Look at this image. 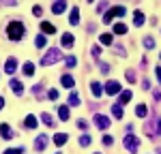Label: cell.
Instances as JSON below:
<instances>
[{
	"instance_id": "6da1fadb",
	"label": "cell",
	"mask_w": 161,
	"mask_h": 154,
	"mask_svg": "<svg viewBox=\"0 0 161 154\" xmlns=\"http://www.w3.org/2000/svg\"><path fill=\"white\" fill-rule=\"evenodd\" d=\"M24 34H26L24 24H19V22H11V24L7 26V37L11 38V41H19Z\"/></svg>"
},
{
	"instance_id": "ffe728a7",
	"label": "cell",
	"mask_w": 161,
	"mask_h": 154,
	"mask_svg": "<svg viewBox=\"0 0 161 154\" xmlns=\"http://www.w3.org/2000/svg\"><path fill=\"white\" fill-rule=\"evenodd\" d=\"M144 22H146L144 13H142V11H136V15H133V24H136V26H144Z\"/></svg>"
},
{
	"instance_id": "4dcf8cb0",
	"label": "cell",
	"mask_w": 161,
	"mask_h": 154,
	"mask_svg": "<svg viewBox=\"0 0 161 154\" xmlns=\"http://www.w3.org/2000/svg\"><path fill=\"white\" fill-rule=\"evenodd\" d=\"M64 64L71 69V66H75V64H77V58H75V56H67V58H64Z\"/></svg>"
},
{
	"instance_id": "7c38bea8",
	"label": "cell",
	"mask_w": 161,
	"mask_h": 154,
	"mask_svg": "<svg viewBox=\"0 0 161 154\" xmlns=\"http://www.w3.org/2000/svg\"><path fill=\"white\" fill-rule=\"evenodd\" d=\"M0 135H2L4 139H13V137H15V133L11 131V126H9L7 122H4V124H0Z\"/></svg>"
},
{
	"instance_id": "d590c367",
	"label": "cell",
	"mask_w": 161,
	"mask_h": 154,
	"mask_svg": "<svg viewBox=\"0 0 161 154\" xmlns=\"http://www.w3.org/2000/svg\"><path fill=\"white\" fill-rule=\"evenodd\" d=\"M112 143H114V137H112V135H103V146H108V148H110Z\"/></svg>"
},
{
	"instance_id": "2e32d148",
	"label": "cell",
	"mask_w": 161,
	"mask_h": 154,
	"mask_svg": "<svg viewBox=\"0 0 161 154\" xmlns=\"http://www.w3.org/2000/svg\"><path fill=\"white\" fill-rule=\"evenodd\" d=\"M136 116H140V118H146V116H148V107H146L144 103H140V105L136 107Z\"/></svg>"
},
{
	"instance_id": "f907efd6",
	"label": "cell",
	"mask_w": 161,
	"mask_h": 154,
	"mask_svg": "<svg viewBox=\"0 0 161 154\" xmlns=\"http://www.w3.org/2000/svg\"><path fill=\"white\" fill-rule=\"evenodd\" d=\"M95 154H99V152H95Z\"/></svg>"
},
{
	"instance_id": "484cf974",
	"label": "cell",
	"mask_w": 161,
	"mask_h": 154,
	"mask_svg": "<svg viewBox=\"0 0 161 154\" xmlns=\"http://www.w3.org/2000/svg\"><path fill=\"white\" fill-rule=\"evenodd\" d=\"M35 45H37L39 49H41V47H45V45H47V38L43 37V34H39V37L35 38Z\"/></svg>"
},
{
	"instance_id": "c3c4849f",
	"label": "cell",
	"mask_w": 161,
	"mask_h": 154,
	"mask_svg": "<svg viewBox=\"0 0 161 154\" xmlns=\"http://www.w3.org/2000/svg\"><path fill=\"white\" fill-rule=\"evenodd\" d=\"M88 2H92V0H88Z\"/></svg>"
},
{
	"instance_id": "5b68a950",
	"label": "cell",
	"mask_w": 161,
	"mask_h": 154,
	"mask_svg": "<svg viewBox=\"0 0 161 154\" xmlns=\"http://www.w3.org/2000/svg\"><path fill=\"white\" fill-rule=\"evenodd\" d=\"M125 13H127V9H125V7H114V9H110V11L103 15V22H105V24H110L114 17H123Z\"/></svg>"
},
{
	"instance_id": "b9f144b4",
	"label": "cell",
	"mask_w": 161,
	"mask_h": 154,
	"mask_svg": "<svg viewBox=\"0 0 161 154\" xmlns=\"http://www.w3.org/2000/svg\"><path fill=\"white\" fill-rule=\"evenodd\" d=\"M2 4H9V7H15V0H0Z\"/></svg>"
},
{
	"instance_id": "cb8c5ba5",
	"label": "cell",
	"mask_w": 161,
	"mask_h": 154,
	"mask_svg": "<svg viewBox=\"0 0 161 154\" xmlns=\"http://www.w3.org/2000/svg\"><path fill=\"white\" fill-rule=\"evenodd\" d=\"M99 41L103 43V45H108V47H110L112 43H114V37H112L110 32H105V34H101V37H99Z\"/></svg>"
},
{
	"instance_id": "e0dca14e",
	"label": "cell",
	"mask_w": 161,
	"mask_h": 154,
	"mask_svg": "<svg viewBox=\"0 0 161 154\" xmlns=\"http://www.w3.org/2000/svg\"><path fill=\"white\" fill-rule=\"evenodd\" d=\"M58 118H60L62 122L69 120V107H67V105H60V107H58Z\"/></svg>"
},
{
	"instance_id": "44dd1931",
	"label": "cell",
	"mask_w": 161,
	"mask_h": 154,
	"mask_svg": "<svg viewBox=\"0 0 161 154\" xmlns=\"http://www.w3.org/2000/svg\"><path fill=\"white\" fill-rule=\"evenodd\" d=\"M60 84L64 86V88H73V84H75V79L71 75H62V79H60Z\"/></svg>"
},
{
	"instance_id": "8992f818",
	"label": "cell",
	"mask_w": 161,
	"mask_h": 154,
	"mask_svg": "<svg viewBox=\"0 0 161 154\" xmlns=\"http://www.w3.org/2000/svg\"><path fill=\"white\" fill-rule=\"evenodd\" d=\"M92 120H95V124H97L101 131L110 128V118H105L103 114H95V116H92Z\"/></svg>"
},
{
	"instance_id": "7dc6e473",
	"label": "cell",
	"mask_w": 161,
	"mask_h": 154,
	"mask_svg": "<svg viewBox=\"0 0 161 154\" xmlns=\"http://www.w3.org/2000/svg\"><path fill=\"white\" fill-rule=\"evenodd\" d=\"M2 107H4V99L0 96V109H2Z\"/></svg>"
},
{
	"instance_id": "d6a6232c",
	"label": "cell",
	"mask_w": 161,
	"mask_h": 154,
	"mask_svg": "<svg viewBox=\"0 0 161 154\" xmlns=\"http://www.w3.org/2000/svg\"><path fill=\"white\" fill-rule=\"evenodd\" d=\"M4 154H24V148H9L4 150Z\"/></svg>"
},
{
	"instance_id": "603a6c76",
	"label": "cell",
	"mask_w": 161,
	"mask_h": 154,
	"mask_svg": "<svg viewBox=\"0 0 161 154\" xmlns=\"http://www.w3.org/2000/svg\"><path fill=\"white\" fill-rule=\"evenodd\" d=\"M9 84H11V88L15 90L17 94H22V92H24V84H22V81H17V79H11Z\"/></svg>"
},
{
	"instance_id": "e575fe53",
	"label": "cell",
	"mask_w": 161,
	"mask_h": 154,
	"mask_svg": "<svg viewBox=\"0 0 161 154\" xmlns=\"http://www.w3.org/2000/svg\"><path fill=\"white\" fill-rule=\"evenodd\" d=\"M144 45H146V49H153V47H155V41H153V37H146V38H144Z\"/></svg>"
},
{
	"instance_id": "f1b7e54d",
	"label": "cell",
	"mask_w": 161,
	"mask_h": 154,
	"mask_svg": "<svg viewBox=\"0 0 161 154\" xmlns=\"http://www.w3.org/2000/svg\"><path fill=\"white\" fill-rule=\"evenodd\" d=\"M90 143H92V137H90V135H82V137H80V146H82V148H86Z\"/></svg>"
},
{
	"instance_id": "7bdbcfd3",
	"label": "cell",
	"mask_w": 161,
	"mask_h": 154,
	"mask_svg": "<svg viewBox=\"0 0 161 154\" xmlns=\"http://www.w3.org/2000/svg\"><path fill=\"white\" fill-rule=\"evenodd\" d=\"M155 73H157V81H159V84H161V64H159V66H157V71H155Z\"/></svg>"
},
{
	"instance_id": "7402d4cb",
	"label": "cell",
	"mask_w": 161,
	"mask_h": 154,
	"mask_svg": "<svg viewBox=\"0 0 161 154\" xmlns=\"http://www.w3.org/2000/svg\"><path fill=\"white\" fill-rule=\"evenodd\" d=\"M24 124H26V128H37V118H35L32 114H30V116H26Z\"/></svg>"
},
{
	"instance_id": "1f68e13d",
	"label": "cell",
	"mask_w": 161,
	"mask_h": 154,
	"mask_svg": "<svg viewBox=\"0 0 161 154\" xmlns=\"http://www.w3.org/2000/svg\"><path fill=\"white\" fill-rule=\"evenodd\" d=\"M41 120H43L47 126H52V124H54V120H52V116H50V114H41Z\"/></svg>"
},
{
	"instance_id": "8d00e7d4",
	"label": "cell",
	"mask_w": 161,
	"mask_h": 154,
	"mask_svg": "<svg viewBox=\"0 0 161 154\" xmlns=\"http://www.w3.org/2000/svg\"><path fill=\"white\" fill-rule=\"evenodd\" d=\"M47 99L50 101H58V90H50L47 92Z\"/></svg>"
},
{
	"instance_id": "836d02e7",
	"label": "cell",
	"mask_w": 161,
	"mask_h": 154,
	"mask_svg": "<svg viewBox=\"0 0 161 154\" xmlns=\"http://www.w3.org/2000/svg\"><path fill=\"white\" fill-rule=\"evenodd\" d=\"M136 79H137V77H136V71H133V69H129V71H127V81H131V84H133Z\"/></svg>"
},
{
	"instance_id": "ac0fdd59",
	"label": "cell",
	"mask_w": 161,
	"mask_h": 154,
	"mask_svg": "<svg viewBox=\"0 0 161 154\" xmlns=\"http://www.w3.org/2000/svg\"><path fill=\"white\" fill-rule=\"evenodd\" d=\"M67 139H69V135H64V133H56V135H54V143H56V146L67 143Z\"/></svg>"
},
{
	"instance_id": "4fadbf2b",
	"label": "cell",
	"mask_w": 161,
	"mask_h": 154,
	"mask_svg": "<svg viewBox=\"0 0 161 154\" xmlns=\"http://www.w3.org/2000/svg\"><path fill=\"white\" fill-rule=\"evenodd\" d=\"M90 92H92V96H95V99H99L101 92H103V86H101L99 81H90Z\"/></svg>"
},
{
	"instance_id": "5bb4252c",
	"label": "cell",
	"mask_w": 161,
	"mask_h": 154,
	"mask_svg": "<svg viewBox=\"0 0 161 154\" xmlns=\"http://www.w3.org/2000/svg\"><path fill=\"white\" fill-rule=\"evenodd\" d=\"M41 32H43V34H54L56 28H54V24H50V22H41Z\"/></svg>"
},
{
	"instance_id": "bcb514c9",
	"label": "cell",
	"mask_w": 161,
	"mask_h": 154,
	"mask_svg": "<svg viewBox=\"0 0 161 154\" xmlns=\"http://www.w3.org/2000/svg\"><path fill=\"white\" fill-rule=\"evenodd\" d=\"M32 92H37V94H39V92H43V86H39V84H37V86L32 88Z\"/></svg>"
},
{
	"instance_id": "9c48e42d",
	"label": "cell",
	"mask_w": 161,
	"mask_h": 154,
	"mask_svg": "<svg viewBox=\"0 0 161 154\" xmlns=\"http://www.w3.org/2000/svg\"><path fill=\"white\" fill-rule=\"evenodd\" d=\"M15 69H17V60H15V58H7V62H4V73H7V75H13Z\"/></svg>"
},
{
	"instance_id": "52a82bcc",
	"label": "cell",
	"mask_w": 161,
	"mask_h": 154,
	"mask_svg": "<svg viewBox=\"0 0 161 154\" xmlns=\"http://www.w3.org/2000/svg\"><path fill=\"white\" fill-rule=\"evenodd\" d=\"M103 90H105L110 96H114V94H118V92H120V84H118V81H108Z\"/></svg>"
},
{
	"instance_id": "7a4b0ae2",
	"label": "cell",
	"mask_w": 161,
	"mask_h": 154,
	"mask_svg": "<svg viewBox=\"0 0 161 154\" xmlns=\"http://www.w3.org/2000/svg\"><path fill=\"white\" fill-rule=\"evenodd\" d=\"M144 128H146V135H148V137H157V135H161V116L155 114Z\"/></svg>"
},
{
	"instance_id": "9a60e30c",
	"label": "cell",
	"mask_w": 161,
	"mask_h": 154,
	"mask_svg": "<svg viewBox=\"0 0 161 154\" xmlns=\"http://www.w3.org/2000/svg\"><path fill=\"white\" fill-rule=\"evenodd\" d=\"M131 99H133V92H131V90H125V92H120V99H118V103H120V105H127Z\"/></svg>"
},
{
	"instance_id": "4316f807",
	"label": "cell",
	"mask_w": 161,
	"mask_h": 154,
	"mask_svg": "<svg viewBox=\"0 0 161 154\" xmlns=\"http://www.w3.org/2000/svg\"><path fill=\"white\" fill-rule=\"evenodd\" d=\"M114 32H116V34H125V32H127V26H125L123 22L114 24Z\"/></svg>"
},
{
	"instance_id": "ba28073f",
	"label": "cell",
	"mask_w": 161,
	"mask_h": 154,
	"mask_svg": "<svg viewBox=\"0 0 161 154\" xmlns=\"http://www.w3.org/2000/svg\"><path fill=\"white\" fill-rule=\"evenodd\" d=\"M35 148H37V152H43L47 148V135H39L35 139Z\"/></svg>"
},
{
	"instance_id": "d6986e66",
	"label": "cell",
	"mask_w": 161,
	"mask_h": 154,
	"mask_svg": "<svg viewBox=\"0 0 161 154\" xmlns=\"http://www.w3.org/2000/svg\"><path fill=\"white\" fill-rule=\"evenodd\" d=\"M69 22H71L73 26L80 24V9H77V7H75L73 11H71V15H69Z\"/></svg>"
},
{
	"instance_id": "ab89813d",
	"label": "cell",
	"mask_w": 161,
	"mask_h": 154,
	"mask_svg": "<svg viewBox=\"0 0 161 154\" xmlns=\"http://www.w3.org/2000/svg\"><path fill=\"white\" fill-rule=\"evenodd\" d=\"M101 54V47L99 45H92V56H99Z\"/></svg>"
},
{
	"instance_id": "f35d334b",
	"label": "cell",
	"mask_w": 161,
	"mask_h": 154,
	"mask_svg": "<svg viewBox=\"0 0 161 154\" xmlns=\"http://www.w3.org/2000/svg\"><path fill=\"white\" fill-rule=\"evenodd\" d=\"M77 126L82 128V131H86V126H88V124H86V120H77Z\"/></svg>"
},
{
	"instance_id": "60d3db41",
	"label": "cell",
	"mask_w": 161,
	"mask_h": 154,
	"mask_svg": "<svg viewBox=\"0 0 161 154\" xmlns=\"http://www.w3.org/2000/svg\"><path fill=\"white\" fill-rule=\"evenodd\" d=\"M101 71H103V73H110V66H108L105 62H101Z\"/></svg>"
},
{
	"instance_id": "277c9868",
	"label": "cell",
	"mask_w": 161,
	"mask_h": 154,
	"mask_svg": "<svg viewBox=\"0 0 161 154\" xmlns=\"http://www.w3.org/2000/svg\"><path fill=\"white\" fill-rule=\"evenodd\" d=\"M123 143H125V148H127L129 152H137V148H140V139H137V137H133L131 133H127V135H125Z\"/></svg>"
},
{
	"instance_id": "30bf717a",
	"label": "cell",
	"mask_w": 161,
	"mask_h": 154,
	"mask_svg": "<svg viewBox=\"0 0 161 154\" xmlns=\"http://www.w3.org/2000/svg\"><path fill=\"white\" fill-rule=\"evenodd\" d=\"M60 43H62V47H67V49H69V47H73V45H75L73 34H71V32H64L62 38H60Z\"/></svg>"
},
{
	"instance_id": "f546056e",
	"label": "cell",
	"mask_w": 161,
	"mask_h": 154,
	"mask_svg": "<svg viewBox=\"0 0 161 154\" xmlns=\"http://www.w3.org/2000/svg\"><path fill=\"white\" fill-rule=\"evenodd\" d=\"M69 105H73V107L80 105V96H77V92H71V94H69Z\"/></svg>"
},
{
	"instance_id": "681fc988",
	"label": "cell",
	"mask_w": 161,
	"mask_h": 154,
	"mask_svg": "<svg viewBox=\"0 0 161 154\" xmlns=\"http://www.w3.org/2000/svg\"><path fill=\"white\" fill-rule=\"evenodd\" d=\"M56 154H60V152H56Z\"/></svg>"
},
{
	"instance_id": "74e56055",
	"label": "cell",
	"mask_w": 161,
	"mask_h": 154,
	"mask_svg": "<svg viewBox=\"0 0 161 154\" xmlns=\"http://www.w3.org/2000/svg\"><path fill=\"white\" fill-rule=\"evenodd\" d=\"M41 13H43V9H41V4H35V7H32V15H41Z\"/></svg>"
},
{
	"instance_id": "d4e9b609",
	"label": "cell",
	"mask_w": 161,
	"mask_h": 154,
	"mask_svg": "<svg viewBox=\"0 0 161 154\" xmlns=\"http://www.w3.org/2000/svg\"><path fill=\"white\" fill-rule=\"evenodd\" d=\"M112 116H114V118H123V105H120V103H116V105L112 107Z\"/></svg>"
},
{
	"instance_id": "ee69618b",
	"label": "cell",
	"mask_w": 161,
	"mask_h": 154,
	"mask_svg": "<svg viewBox=\"0 0 161 154\" xmlns=\"http://www.w3.org/2000/svg\"><path fill=\"white\" fill-rule=\"evenodd\" d=\"M153 94H155V101H161V90H155Z\"/></svg>"
},
{
	"instance_id": "f6af8a7d",
	"label": "cell",
	"mask_w": 161,
	"mask_h": 154,
	"mask_svg": "<svg viewBox=\"0 0 161 154\" xmlns=\"http://www.w3.org/2000/svg\"><path fill=\"white\" fill-rule=\"evenodd\" d=\"M105 7H108V4H105V2H101L99 9H97V13H103V11H105Z\"/></svg>"
},
{
	"instance_id": "83f0119b",
	"label": "cell",
	"mask_w": 161,
	"mask_h": 154,
	"mask_svg": "<svg viewBox=\"0 0 161 154\" xmlns=\"http://www.w3.org/2000/svg\"><path fill=\"white\" fill-rule=\"evenodd\" d=\"M32 73H35V64L32 62H24V75H32Z\"/></svg>"
},
{
	"instance_id": "3957f363",
	"label": "cell",
	"mask_w": 161,
	"mask_h": 154,
	"mask_svg": "<svg viewBox=\"0 0 161 154\" xmlns=\"http://www.w3.org/2000/svg\"><path fill=\"white\" fill-rule=\"evenodd\" d=\"M58 60H62V51L58 49V47H52V49L41 58V64H43V66H50V64L58 62Z\"/></svg>"
},
{
	"instance_id": "816d5d0a",
	"label": "cell",
	"mask_w": 161,
	"mask_h": 154,
	"mask_svg": "<svg viewBox=\"0 0 161 154\" xmlns=\"http://www.w3.org/2000/svg\"><path fill=\"white\" fill-rule=\"evenodd\" d=\"M159 154H161V150H159Z\"/></svg>"
},
{
	"instance_id": "8fae6325",
	"label": "cell",
	"mask_w": 161,
	"mask_h": 154,
	"mask_svg": "<svg viewBox=\"0 0 161 154\" xmlns=\"http://www.w3.org/2000/svg\"><path fill=\"white\" fill-rule=\"evenodd\" d=\"M64 9H67V2H64V0H56V2L52 4V13H54V15L64 13Z\"/></svg>"
}]
</instances>
